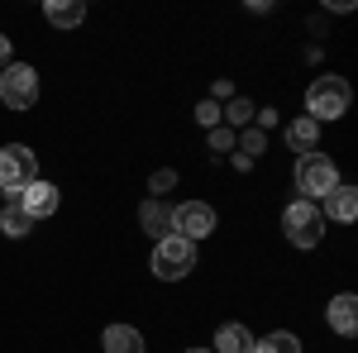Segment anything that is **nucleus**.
I'll return each instance as SVG.
<instances>
[{
    "label": "nucleus",
    "instance_id": "1",
    "mask_svg": "<svg viewBox=\"0 0 358 353\" xmlns=\"http://www.w3.org/2000/svg\"><path fill=\"white\" fill-rule=\"evenodd\" d=\"M282 229H287V239L296 248H315L325 239V210L315 201H292L282 210Z\"/></svg>",
    "mask_w": 358,
    "mask_h": 353
},
{
    "label": "nucleus",
    "instance_id": "2",
    "mask_svg": "<svg viewBox=\"0 0 358 353\" xmlns=\"http://www.w3.org/2000/svg\"><path fill=\"white\" fill-rule=\"evenodd\" d=\"M349 82L344 77H315L310 91H306V110H310V120L320 124V120H339L344 110H349Z\"/></svg>",
    "mask_w": 358,
    "mask_h": 353
},
{
    "label": "nucleus",
    "instance_id": "3",
    "mask_svg": "<svg viewBox=\"0 0 358 353\" xmlns=\"http://www.w3.org/2000/svg\"><path fill=\"white\" fill-rule=\"evenodd\" d=\"M29 182H38V158H34V148L5 143V148H0V191H10V201H15Z\"/></svg>",
    "mask_w": 358,
    "mask_h": 353
},
{
    "label": "nucleus",
    "instance_id": "4",
    "mask_svg": "<svg viewBox=\"0 0 358 353\" xmlns=\"http://www.w3.org/2000/svg\"><path fill=\"white\" fill-rule=\"evenodd\" d=\"M339 187V167L325 153H301L296 158V191H306V201H325Z\"/></svg>",
    "mask_w": 358,
    "mask_h": 353
},
{
    "label": "nucleus",
    "instance_id": "5",
    "mask_svg": "<svg viewBox=\"0 0 358 353\" xmlns=\"http://www.w3.org/2000/svg\"><path fill=\"white\" fill-rule=\"evenodd\" d=\"M192 268H196V244H187L182 234L158 239V248H153V272L163 282H177V277H187Z\"/></svg>",
    "mask_w": 358,
    "mask_h": 353
},
{
    "label": "nucleus",
    "instance_id": "6",
    "mask_svg": "<svg viewBox=\"0 0 358 353\" xmlns=\"http://www.w3.org/2000/svg\"><path fill=\"white\" fill-rule=\"evenodd\" d=\"M0 101L10 110H29L38 101V72H34L29 62H10V67L0 72Z\"/></svg>",
    "mask_w": 358,
    "mask_h": 353
},
{
    "label": "nucleus",
    "instance_id": "7",
    "mask_svg": "<svg viewBox=\"0 0 358 353\" xmlns=\"http://www.w3.org/2000/svg\"><path fill=\"white\" fill-rule=\"evenodd\" d=\"M172 229H177L187 244H196V239L215 234V210H210L206 201H187V206H177V210H172Z\"/></svg>",
    "mask_w": 358,
    "mask_h": 353
},
{
    "label": "nucleus",
    "instance_id": "8",
    "mask_svg": "<svg viewBox=\"0 0 358 353\" xmlns=\"http://www.w3.org/2000/svg\"><path fill=\"white\" fill-rule=\"evenodd\" d=\"M15 201L24 206L29 219H48V215H57V206H62V191H57L53 182H43V177H38V182H29Z\"/></svg>",
    "mask_w": 358,
    "mask_h": 353
},
{
    "label": "nucleus",
    "instance_id": "9",
    "mask_svg": "<svg viewBox=\"0 0 358 353\" xmlns=\"http://www.w3.org/2000/svg\"><path fill=\"white\" fill-rule=\"evenodd\" d=\"M325 320H330L334 334H344V339H349V334L358 329V301L349 296V291H339V296L330 301V310H325Z\"/></svg>",
    "mask_w": 358,
    "mask_h": 353
},
{
    "label": "nucleus",
    "instance_id": "10",
    "mask_svg": "<svg viewBox=\"0 0 358 353\" xmlns=\"http://www.w3.org/2000/svg\"><path fill=\"white\" fill-rule=\"evenodd\" d=\"M43 15H48V24H53V29H77L86 20V5H82V0H48Z\"/></svg>",
    "mask_w": 358,
    "mask_h": 353
},
{
    "label": "nucleus",
    "instance_id": "11",
    "mask_svg": "<svg viewBox=\"0 0 358 353\" xmlns=\"http://www.w3.org/2000/svg\"><path fill=\"white\" fill-rule=\"evenodd\" d=\"M315 138H320V124H315L310 115H301V120L287 124V148H292V153H315Z\"/></svg>",
    "mask_w": 358,
    "mask_h": 353
},
{
    "label": "nucleus",
    "instance_id": "12",
    "mask_svg": "<svg viewBox=\"0 0 358 353\" xmlns=\"http://www.w3.org/2000/svg\"><path fill=\"white\" fill-rule=\"evenodd\" d=\"M101 344H106V353H143V334L134 325H110L101 334Z\"/></svg>",
    "mask_w": 358,
    "mask_h": 353
},
{
    "label": "nucleus",
    "instance_id": "13",
    "mask_svg": "<svg viewBox=\"0 0 358 353\" xmlns=\"http://www.w3.org/2000/svg\"><path fill=\"white\" fill-rule=\"evenodd\" d=\"M138 224H143L153 239H167V229H172V210H167L163 201H143V206H138Z\"/></svg>",
    "mask_w": 358,
    "mask_h": 353
},
{
    "label": "nucleus",
    "instance_id": "14",
    "mask_svg": "<svg viewBox=\"0 0 358 353\" xmlns=\"http://www.w3.org/2000/svg\"><path fill=\"white\" fill-rule=\"evenodd\" d=\"M325 206H330V219H339V224H349V219L358 215V191L339 182V187H334L330 196H325Z\"/></svg>",
    "mask_w": 358,
    "mask_h": 353
},
{
    "label": "nucleus",
    "instance_id": "15",
    "mask_svg": "<svg viewBox=\"0 0 358 353\" xmlns=\"http://www.w3.org/2000/svg\"><path fill=\"white\" fill-rule=\"evenodd\" d=\"M210 353H253V334L244 325H224L215 329V349Z\"/></svg>",
    "mask_w": 358,
    "mask_h": 353
},
{
    "label": "nucleus",
    "instance_id": "16",
    "mask_svg": "<svg viewBox=\"0 0 358 353\" xmlns=\"http://www.w3.org/2000/svg\"><path fill=\"white\" fill-rule=\"evenodd\" d=\"M0 229H5L10 239H24L29 229H34V219L24 215V206H20V201H10V206L0 210Z\"/></svg>",
    "mask_w": 358,
    "mask_h": 353
},
{
    "label": "nucleus",
    "instance_id": "17",
    "mask_svg": "<svg viewBox=\"0 0 358 353\" xmlns=\"http://www.w3.org/2000/svg\"><path fill=\"white\" fill-rule=\"evenodd\" d=\"M253 353H301V339L287 334V329H277L268 339H253Z\"/></svg>",
    "mask_w": 358,
    "mask_h": 353
},
{
    "label": "nucleus",
    "instance_id": "18",
    "mask_svg": "<svg viewBox=\"0 0 358 353\" xmlns=\"http://www.w3.org/2000/svg\"><path fill=\"white\" fill-rule=\"evenodd\" d=\"M224 120H229V124H248V120H253V101L234 96V101H229V115H224Z\"/></svg>",
    "mask_w": 358,
    "mask_h": 353
},
{
    "label": "nucleus",
    "instance_id": "19",
    "mask_svg": "<svg viewBox=\"0 0 358 353\" xmlns=\"http://www.w3.org/2000/svg\"><path fill=\"white\" fill-rule=\"evenodd\" d=\"M263 143H268V138H263V129H244V138H239V153H244V158H258V153H263Z\"/></svg>",
    "mask_w": 358,
    "mask_h": 353
},
{
    "label": "nucleus",
    "instance_id": "20",
    "mask_svg": "<svg viewBox=\"0 0 358 353\" xmlns=\"http://www.w3.org/2000/svg\"><path fill=\"white\" fill-rule=\"evenodd\" d=\"M196 120H201L206 129H215V124H220V106H215V101H201V106H196Z\"/></svg>",
    "mask_w": 358,
    "mask_h": 353
},
{
    "label": "nucleus",
    "instance_id": "21",
    "mask_svg": "<svg viewBox=\"0 0 358 353\" xmlns=\"http://www.w3.org/2000/svg\"><path fill=\"white\" fill-rule=\"evenodd\" d=\"M229 148H234V134L215 124V129H210V153H229Z\"/></svg>",
    "mask_w": 358,
    "mask_h": 353
},
{
    "label": "nucleus",
    "instance_id": "22",
    "mask_svg": "<svg viewBox=\"0 0 358 353\" xmlns=\"http://www.w3.org/2000/svg\"><path fill=\"white\" fill-rule=\"evenodd\" d=\"M148 187H153L158 196H163L167 187H177V172H172V167H163V172H153V182H148Z\"/></svg>",
    "mask_w": 358,
    "mask_h": 353
},
{
    "label": "nucleus",
    "instance_id": "23",
    "mask_svg": "<svg viewBox=\"0 0 358 353\" xmlns=\"http://www.w3.org/2000/svg\"><path fill=\"white\" fill-rule=\"evenodd\" d=\"M277 124V110H258V129H273Z\"/></svg>",
    "mask_w": 358,
    "mask_h": 353
},
{
    "label": "nucleus",
    "instance_id": "24",
    "mask_svg": "<svg viewBox=\"0 0 358 353\" xmlns=\"http://www.w3.org/2000/svg\"><path fill=\"white\" fill-rule=\"evenodd\" d=\"M0 67H10V38L0 34Z\"/></svg>",
    "mask_w": 358,
    "mask_h": 353
},
{
    "label": "nucleus",
    "instance_id": "25",
    "mask_svg": "<svg viewBox=\"0 0 358 353\" xmlns=\"http://www.w3.org/2000/svg\"><path fill=\"white\" fill-rule=\"evenodd\" d=\"M187 353H210V349H187Z\"/></svg>",
    "mask_w": 358,
    "mask_h": 353
}]
</instances>
